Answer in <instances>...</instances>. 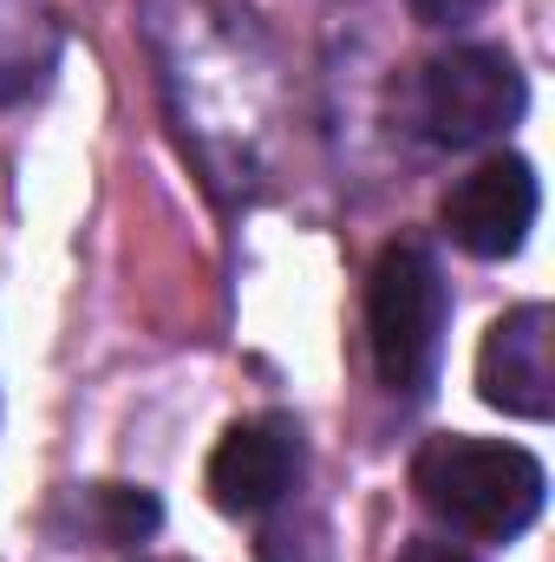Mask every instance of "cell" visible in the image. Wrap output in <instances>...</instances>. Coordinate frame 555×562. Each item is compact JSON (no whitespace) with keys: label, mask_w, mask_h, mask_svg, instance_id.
I'll return each instance as SVG.
<instances>
[{"label":"cell","mask_w":555,"mask_h":562,"mask_svg":"<svg viewBox=\"0 0 555 562\" xmlns=\"http://www.w3.org/2000/svg\"><path fill=\"white\" fill-rule=\"evenodd\" d=\"M523 105H530V86H523L517 59L497 46H451V53L424 59L412 79V125L451 150H471V144L510 132L523 119Z\"/></svg>","instance_id":"3"},{"label":"cell","mask_w":555,"mask_h":562,"mask_svg":"<svg viewBox=\"0 0 555 562\" xmlns=\"http://www.w3.org/2000/svg\"><path fill=\"white\" fill-rule=\"evenodd\" d=\"M444 314H451V294H444L438 256L412 236L393 243L366 281V347L393 393H406V400L431 393L438 353H444Z\"/></svg>","instance_id":"2"},{"label":"cell","mask_w":555,"mask_h":562,"mask_svg":"<svg viewBox=\"0 0 555 562\" xmlns=\"http://www.w3.org/2000/svg\"><path fill=\"white\" fill-rule=\"evenodd\" d=\"M53 537L72 550H132L163 524V504L138 484H79L53 504Z\"/></svg>","instance_id":"7"},{"label":"cell","mask_w":555,"mask_h":562,"mask_svg":"<svg viewBox=\"0 0 555 562\" xmlns=\"http://www.w3.org/2000/svg\"><path fill=\"white\" fill-rule=\"evenodd\" d=\"M412 491L418 504L451 524L457 537L477 543H510L536 524L543 510V464L523 445H497V438H471V431H444L412 458Z\"/></svg>","instance_id":"1"},{"label":"cell","mask_w":555,"mask_h":562,"mask_svg":"<svg viewBox=\"0 0 555 562\" xmlns=\"http://www.w3.org/2000/svg\"><path fill=\"white\" fill-rule=\"evenodd\" d=\"M301 477V431L287 419H242L223 431V445L209 451V504L229 517H256L287 497V484Z\"/></svg>","instance_id":"6"},{"label":"cell","mask_w":555,"mask_h":562,"mask_svg":"<svg viewBox=\"0 0 555 562\" xmlns=\"http://www.w3.org/2000/svg\"><path fill=\"white\" fill-rule=\"evenodd\" d=\"M399 562H471V557H464V550H451V543H412Z\"/></svg>","instance_id":"9"},{"label":"cell","mask_w":555,"mask_h":562,"mask_svg":"<svg viewBox=\"0 0 555 562\" xmlns=\"http://www.w3.org/2000/svg\"><path fill=\"white\" fill-rule=\"evenodd\" d=\"M406 7H412L424 26H464V20H471V13H484L490 0H406Z\"/></svg>","instance_id":"8"},{"label":"cell","mask_w":555,"mask_h":562,"mask_svg":"<svg viewBox=\"0 0 555 562\" xmlns=\"http://www.w3.org/2000/svg\"><path fill=\"white\" fill-rule=\"evenodd\" d=\"M536 203H543L536 170H530L523 157H490V164H477L471 177L451 183V196H444L438 216H444V236H451L464 256L503 262V256L523 249V236H530V223H536Z\"/></svg>","instance_id":"4"},{"label":"cell","mask_w":555,"mask_h":562,"mask_svg":"<svg viewBox=\"0 0 555 562\" xmlns=\"http://www.w3.org/2000/svg\"><path fill=\"white\" fill-rule=\"evenodd\" d=\"M477 393L510 419L555 413V314L543 301L503 314L477 347Z\"/></svg>","instance_id":"5"}]
</instances>
